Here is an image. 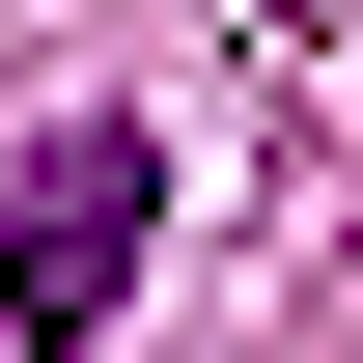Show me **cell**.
Returning a JSON list of instances; mask_svg holds the SVG:
<instances>
[{
	"label": "cell",
	"instance_id": "1",
	"mask_svg": "<svg viewBox=\"0 0 363 363\" xmlns=\"http://www.w3.org/2000/svg\"><path fill=\"white\" fill-rule=\"evenodd\" d=\"M140 224H168V140H140V112H56V140H28V196H0V335L84 363V335L140 308Z\"/></svg>",
	"mask_w": 363,
	"mask_h": 363
}]
</instances>
